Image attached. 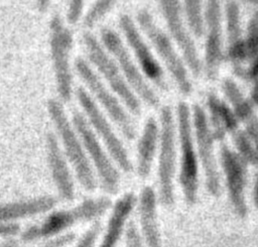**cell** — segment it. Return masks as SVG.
I'll return each instance as SVG.
<instances>
[{"label":"cell","mask_w":258,"mask_h":247,"mask_svg":"<svg viewBox=\"0 0 258 247\" xmlns=\"http://www.w3.org/2000/svg\"><path fill=\"white\" fill-rule=\"evenodd\" d=\"M49 117L56 129L63 147V154L72 164L81 186L88 192H93L97 187L93 166L86 153L82 140L74 125L70 122L60 102L50 99L47 102Z\"/></svg>","instance_id":"cell-1"},{"label":"cell","mask_w":258,"mask_h":247,"mask_svg":"<svg viewBox=\"0 0 258 247\" xmlns=\"http://www.w3.org/2000/svg\"><path fill=\"white\" fill-rule=\"evenodd\" d=\"M192 125L207 190L211 196L219 197L221 193V178L214 153L215 139L206 112L198 104L194 105L192 108Z\"/></svg>","instance_id":"cell-12"},{"label":"cell","mask_w":258,"mask_h":247,"mask_svg":"<svg viewBox=\"0 0 258 247\" xmlns=\"http://www.w3.org/2000/svg\"><path fill=\"white\" fill-rule=\"evenodd\" d=\"M84 45L90 61L108 83L113 92L121 99L127 109L134 115H139L141 106L138 97L127 84L116 61L111 57L102 43L90 32L83 34Z\"/></svg>","instance_id":"cell-4"},{"label":"cell","mask_w":258,"mask_h":247,"mask_svg":"<svg viewBox=\"0 0 258 247\" xmlns=\"http://www.w3.org/2000/svg\"><path fill=\"white\" fill-rule=\"evenodd\" d=\"M137 203L136 197L133 193L123 195L114 205L111 216L108 220L105 234L99 247H116L119 243L127 221Z\"/></svg>","instance_id":"cell-19"},{"label":"cell","mask_w":258,"mask_h":247,"mask_svg":"<svg viewBox=\"0 0 258 247\" xmlns=\"http://www.w3.org/2000/svg\"><path fill=\"white\" fill-rule=\"evenodd\" d=\"M205 24L207 31L205 66L209 79L214 80L223 60L222 12L221 3L216 0L208 1L205 10Z\"/></svg>","instance_id":"cell-15"},{"label":"cell","mask_w":258,"mask_h":247,"mask_svg":"<svg viewBox=\"0 0 258 247\" xmlns=\"http://www.w3.org/2000/svg\"><path fill=\"white\" fill-rule=\"evenodd\" d=\"M76 96L85 112V117L95 134H97L105 144L109 154L118 166L125 172H131L133 169L131 160L111 124L100 110L95 100L84 88L79 87L76 91Z\"/></svg>","instance_id":"cell-8"},{"label":"cell","mask_w":258,"mask_h":247,"mask_svg":"<svg viewBox=\"0 0 258 247\" xmlns=\"http://www.w3.org/2000/svg\"><path fill=\"white\" fill-rule=\"evenodd\" d=\"M177 131L180 144L179 183L187 205L196 204L199 190L198 158L194 147L192 126L189 107L180 102L177 105Z\"/></svg>","instance_id":"cell-5"},{"label":"cell","mask_w":258,"mask_h":247,"mask_svg":"<svg viewBox=\"0 0 258 247\" xmlns=\"http://www.w3.org/2000/svg\"><path fill=\"white\" fill-rule=\"evenodd\" d=\"M19 231V226L16 224H0V237L1 236H11Z\"/></svg>","instance_id":"cell-33"},{"label":"cell","mask_w":258,"mask_h":247,"mask_svg":"<svg viewBox=\"0 0 258 247\" xmlns=\"http://www.w3.org/2000/svg\"><path fill=\"white\" fill-rule=\"evenodd\" d=\"M244 47L246 59H255L258 57V10L253 12L248 22Z\"/></svg>","instance_id":"cell-27"},{"label":"cell","mask_w":258,"mask_h":247,"mask_svg":"<svg viewBox=\"0 0 258 247\" xmlns=\"http://www.w3.org/2000/svg\"><path fill=\"white\" fill-rule=\"evenodd\" d=\"M126 247H146L139 230L133 223H129L125 232Z\"/></svg>","instance_id":"cell-29"},{"label":"cell","mask_w":258,"mask_h":247,"mask_svg":"<svg viewBox=\"0 0 258 247\" xmlns=\"http://www.w3.org/2000/svg\"><path fill=\"white\" fill-rule=\"evenodd\" d=\"M111 207V201L106 197L86 199L76 207L50 214L39 225L26 229L21 239L33 241L40 238H50L79 222L95 220L103 216Z\"/></svg>","instance_id":"cell-2"},{"label":"cell","mask_w":258,"mask_h":247,"mask_svg":"<svg viewBox=\"0 0 258 247\" xmlns=\"http://www.w3.org/2000/svg\"><path fill=\"white\" fill-rule=\"evenodd\" d=\"M73 124L82 140L92 166L97 171L102 188L108 194H116L120 187L119 172L100 144L97 135L92 130L84 114L75 111Z\"/></svg>","instance_id":"cell-9"},{"label":"cell","mask_w":258,"mask_h":247,"mask_svg":"<svg viewBox=\"0 0 258 247\" xmlns=\"http://www.w3.org/2000/svg\"><path fill=\"white\" fill-rule=\"evenodd\" d=\"M115 5V1L111 0H103L96 1L89 11L86 13L84 18V25L87 28H91L96 25L107 13H109Z\"/></svg>","instance_id":"cell-28"},{"label":"cell","mask_w":258,"mask_h":247,"mask_svg":"<svg viewBox=\"0 0 258 247\" xmlns=\"http://www.w3.org/2000/svg\"><path fill=\"white\" fill-rule=\"evenodd\" d=\"M207 106L210 112L211 131L214 139L223 140L228 132L238 130L239 120L233 110L217 95L210 93L207 97Z\"/></svg>","instance_id":"cell-21"},{"label":"cell","mask_w":258,"mask_h":247,"mask_svg":"<svg viewBox=\"0 0 258 247\" xmlns=\"http://www.w3.org/2000/svg\"><path fill=\"white\" fill-rule=\"evenodd\" d=\"M234 143L239 152V156L246 163L258 166V152L244 130L234 132Z\"/></svg>","instance_id":"cell-26"},{"label":"cell","mask_w":258,"mask_h":247,"mask_svg":"<svg viewBox=\"0 0 258 247\" xmlns=\"http://www.w3.org/2000/svg\"><path fill=\"white\" fill-rule=\"evenodd\" d=\"M101 42L104 48L112 54L113 59L134 94L148 106L155 107L158 104V98L134 64L120 36L113 29L104 27L101 30Z\"/></svg>","instance_id":"cell-10"},{"label":"cell","mask_w":258,"mask_h":247,"mask_svg":"<svg viewBox=\"0 0 258 247\" xmlns=\"http://www.w3.org/2000/svg\"><path fill=\"white\" fill-rule=\"evenodd\" d=\"M159 140V127L154 118L146 120L142 134L137 145V174L141 178H146L152 167V162Z\"/></svg>","instance_id":"cell-22"},{"label":"cell","mask_w":258,"mask_h":247,"mask_svg":"<svg viewBox=\"0 0 258 247\" xmlns=\"http://www.w3.org/2000/svg\"><path fill=\"white\" fill-rule=\"evenodd\" d=\"M225 13L228 36V57L237 67L236 69H238V66L246 59L239 4L236 1H227Z\"/></svg>","instance_id":"cell-20"},{"label":"cell","mask_w":258,"mask_h":247,"mask_svg":"<svg viewBox=\"0 0 258 247\" xmlns=\"http://www.w3.org/2000/svg\"><path fill=\"white\" fill-rule=\"evenodd\" d=\"M243 122L246 125L244 131L247 133L258 152V117L255 113H252Z\"/></svg>","instance_id":"cell-30"},{"label":"cell","mask_w":258,"mask_h":247,"mask_svg":"<svg viewBox=\"0 0 258 247\" xmlns=\"http://www.w3.org/2000/svg\"><path fill=\"white\" fill-rule=\"evenodd\" d=\"M183 13L187 22V25L191 32L197 36L201 37L205 32V16L203 13L201 1H184L183 2Z\"/></svg>","instance_id":"cell-25"},{"label":"cell","mask_w":258,"mask_h":247,"mask_svg":"<svg viewBox=\"0 0 258 247\" xmlns=\"http://www.w3.org/2000/svg\"><path fill=\"white\" fill-rule=\"evenodd\" d=\"M84 10V2L80 0L71 1L67 10V21L70 24H77L81 19Z\"/></svg>","instance_id":"cell-32"},{"label":"cell","mask_w":258,"mask_h":247,"mask_svg":"<svg viewBox=\"0 0 258 247\" xmlns=\"http://www.w3.org/2000/svg\"><path fill=\"white\" fill-rule=\"evenodd\" d=\"M251 101L253 104L258 105V80L256 81L253 89L251 91Z\"/></svg>","instance_id":"cell-35"},{"label":"cell","mask_w":258,"mask_h":247,"mask_svg":"<svg viewBox=\"0 0 258 247\" xmlns=\"http://www.w3.org/2000/svg\"><path fill=\"white\" fill-rule=\"evenodd\" d=\"M0 247H18V243L15 240L10 239V240L4 242Z\"/></svg>","instance_id":"cell-37"},{"label":"cell","mask_w":258,"mask_h":247,"mask_svg":"<svg viewBox=\"0 0 258 247\" xmlns=\"http://www.w3.org/2000/svg\"><path fill=\"white\" fill-rule=\"evenodd\" d=\"M101 226L99 223L94 224L80 239V241L77 243L75 247H94L97 238L100 234Z\"/></svg>","instance_id":"cell-31"},{"label":"cell","mask_w":258,"mask_h":247,"mask_svg":"<svg viewBox=\"0 0 258 247\" xmlns=\"http://www.w3.org/2000/svg\"><path fill=\"white\" fill-rule=\"evenodd\" d=\"M55 204L56 200L50 196L2 204L0 205V224L45 213L51 210Z\"/></svg>","instance_id":"cell-23"},{"label":"cell","mask_w":258,"mask_h":247,"mask_svg":"<svg viewBox=\"0 0 258 247\" xmlns=\"http://www.w3.org/2000/svg\"><path fill=\"white\" fill-rule=\"evenodd\" d=\"M222 89L239 121L243 122L248 116L254 113L252 104L244 97L238 85L233 80L226 79L223 82Z\"/></svg>","instance_id":"cell-24"},{"label":"cell","mask_w":258,"mask_h":247,"mask_svg":"<svg viewBox=\"0 0 258 247\" xmlns=\"http://www.w3.org/2000/svg\"><path fill=\"white\" fill-rule=\"evenodd\" d=\"M140 222V235L146 247H162L157 219V201L154 190L144 187L137 201Z\"/></svg>","instance_id":"cell-18"},{"label":"cell","mask_w":258,"mask_h":247,"mask_svg":"<svg viewBox=\"0 0 258 247\" xmlns=\"http://www.w3.org/2000/svg\"><path fill=\"white\" fill-rule=\"evenodd\" d=\"M49 45L58 96L63 102H69L73 95V74L70 59L74 36L58 14H54L49 22Z\"/></svg>","instance_id":"cell-3"},{"label":"cell","mask_w":258,"mask_h":247,"mask_svg":"<svg viewBox=\"0 0 258 247\" xmlns=\"http://www.w3.org/2000/svg\"><path fill=\"white\" fill-rule=\"evenodd\" d=\"M253 200L255 203V206L258 208V174L256 175L254 190H253Z\"/></svg>","instance_id":"cell-36"},{"label":"cell","mask_w":258,"mask_h":247,"mask_svg":"<svg viewBox=\"0 0 258 247\" xmlns=\"http://www.w3.org/2000/svg\"><path fill=\"white\" fill-rule=\"evenodd\" d=\"M37 5H38V9L40 11H45L49 5V2L48 1H40V2H37Z\"/></svg>","instance_id":"cell-38"},{"label":"cell","mask_w":258,"mask_h":247,"mask_svg":"<svg viewBox=\"0 0 258 247\" xmlns=\"http://www.w3.org/2000/svg\"><path fill=\"white\" fill-rule=\"evenodd\" d=\"M159 7L171 37L180 49L185 64L197 77L202 70L200 56L189 31L182 19L181 5L179 1H159Z\"/></svg>","instance_id":"cell-14"},{"label":"cell","mask_w":258,"mask_h":247,"mask_svg":"<svg viewBox=\"0 0 258 247\" xmlns=\"http://www.w3.org/2000/svg\"><path fill=\"white\" fill-rule=\"evenodd\" d=\"M119 25L127 43L132 48L134 55L140 64L143 73L160 89L166 90L162 69L151 53L149 46L141 36L133 19L128 14H121Z\"/></svg>","instance_id":"cell-16"},{"label":"cell","mask_w":258,"mask_h":247,"mask_svg":"<svg viewBox=\"0 0 258 247\" xmlns=\"http://www.w3.org/2000/svg\"><path fill=\"white\" fill-rule=\"evenodd\" d=\"M46 155L51 177L59 197L66 201L74 200V178L69 168L68 160L59 146V142L52 133H49L46 137Z\"/></svg>","instance_id":"cell-17"},{"label":"cell","mask_w":258,"mask_h":247,"mask_svg":"<svg viewBox=\"0 0 258 247\" xmlns=\"http://www.w3.org/2000/svg\"><path fill=\"white\" fill-rule=\"evenodd\" d=\"M137 21L145 35L154 46L156 52L165 64L179 91L185 95L189 94L191 92V83L189 81L186 68L173 47L169 37L156 24L152 14L146 8H142L138 11Z\"/></svg>","instance_id":"cell-7"},{"label":"cell","mask_w":258,"mask_h":247,"mask_svg":"<svg viewBox=\"0 0 258 247\" xmlns=\"http://www.w3.org/2000/svg\"><path fill=\"white\" fill-rule=\"evenodd\" d=\"M75 68L89 91L94 95L109 117L118 126L122 134L128 140H132L136 134L135 127L130 116L119 100L108 90L100 77L84 58H77Z\"/></svg>","instance_id":"cell-11"},{"label":"cell","mask_w":258,"mask_h":247,"mask_svg":"<svg viewBox=\"0 0 258 247\" xmlns=\"http://www.w3.org/2000/svg\"><path fill=\"white\" fill-rule=\"evenodd\" d=\"M175 124L172 110L164 106L160 112L158 184L159 198L163 206L170 207L174 203V172H175Z\"/></svg>","instance_id":"cell-6"},{"label":"cell","mask_w":258,"mask_h":247,"mask_svg":"<svg viewBox=\"0 0 258 247\" xmlns=\"http://www.w3.org/2000/svg\"><path fill=\"white\" fill-rule=\"evenodd\" d=\"M239 75L248 79H257L258 78V57L254 59L253 64L247 71L240 72Z\"/></svg>","instance_id":"cell-34"},{"label":"cell","mask_w":258,"mask_h":247,"mask_svg":"<svg viewBox=\"0 0 258 247\" xmlns=\"http://www.w3.org/2000/svg\"><path fill=\"white\" fill-rule=\"evenodd\" d=\"M253 4H256V5H258V1H254V2H252Z\"/></svg>","instance_id":"cell-39"},{"label":"cell","mask_w":258,"mask_h":247,"mask_svg":"<svg viewBox=\"0 0 258 247\" xmlns=\"http://www.w3.org/2000/svg\"><path fill=\"white\" fill-rule=\"evenodd\" d=\"M42 247H48V246H47L46 244H43V245H42Z\"/></svg>","instance_id":"cell-40"},{"label":"cell","mask_w":258,"mask_h":247,"mask_svg":"<svg viewBox=\"0 0 258 247\" xmlns=\"http://www.w3.org/2000/svg\"><path fill=\"white\" fill-rule=\"evenodd\" d=\"M220 158L231 206L237 216L245 218L248 214L245 195L247 186V163L237 152L233 151L226 144L221 147Z\"/></svg>","instance_id":"cell-13"}]
</instances>
